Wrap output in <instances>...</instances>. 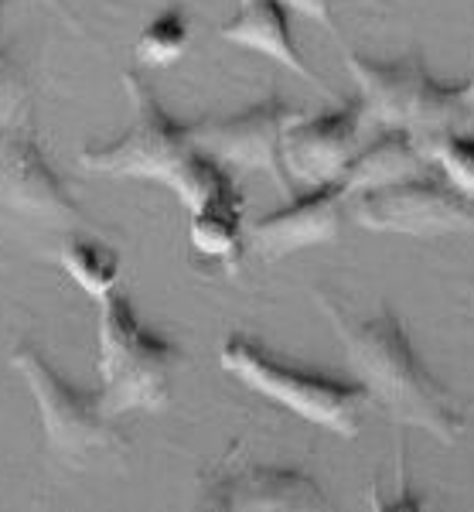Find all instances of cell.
Returning a JSON list of instances; mask_svg holds the SVG:
<instances>
[{
    "label": "cell",
    "instance_id": "6da1fadb",
    "mask_svg": "<svg viewBox=\"0 0 474 512\" xmlns=\"http://www.w3.org/2000/svg\"><path fill=\"white\" fill-rule=\"evenodd\" d=\"M318 308L342 338L348 366L382 414L399 427L427 431L440 444L461 441L468 427L461 400L423 366L403 321L393 311L382 308L379 315L362 318L324 294H318Z\"/></svg>",
    "mask_w": 474,
    "mask_h": 512
},
{
    "label": "cell",
    "instance_id": "7a4b0ae2",
    "mask_svg": "<svg viewBox=\"0 0 474 512\" xmlns=\"http://www.w3.org/2000/svg\"><path fill=\"white\" fill-rule=\"evenodd\" d=\"M185 366V352L171 338L154 332L137 315L123 291L99 301V407L106 417L133 410L157 414L171 403L174 376Z\"/></svg>",
    "mask_w": 474,
    "mask_h": 512
},
{
    "label": "cell",
    "instance_id": "3957f363",
    "mask_svg": "<svg viewBox=\"0 0 474 512\" xmlns=\"http://www.w3.org/2000/svg\"><path fill=\"white\" fill-rule=\"evenodd\" d=\"M219 366L256 396L277 403L321 431L345 437V441L359 437L362 414L372 403L359 379L348 383V379L321 373V369L280 359L243 332L229 335L219 345Z\"/></svg>",
    "mask_w": 474,
    "mask_h": 512
},
{
    "label": "cell",
    "instance_id": "277c9868",
    "mask_svg": "<svg viewBox=\"0 0 474 512\" xmlns=\"http://www.w3.org/2000/svg\"><path fill=\"white\" fill-rule=\"evenodd\" d=\"M345 65L359 86V99L369 123L410 130L427 147V154L437 137L471 123L461 93H457V82L447 86L437 76H430L417 52L386 62L345 48Z\"/></svg>",
    "mask_w": 474,
    "mask_h": 512
},
{
    "label": "cell",
    "instance_id": "5b68a950",
    "mask_svg": "<svg viewBox=\"0 0 474 512\" xmlns=\"http://www.w3.org/2000/svg\"><path fill=\"white\" fill-rule=\"evenodd\" d=\"M123 86L133 103V120L116 140L86 144L79 151V164L96 175L110 178H140L168 185L174 195L185 185L198 147L191 144L188 123H178L161 99L137 72H123Z\"/></svg>",
    "mask_w": 474,
    "mask_h": 512
},
{
    "label": "cell",
    "instance_id": "8992f818",
    "mask_svg": "<svg viewBox=\"0 0 474 512\" xmlns=\"http://www.w3.org/2000/svg\"><path fill=\"white\" fill-rule=\"evenodd\" d=\"M11 366L35 400L52 454L69 465H89L93 458H127L130 441L110 424L113 417L103 414L96 390L72 386L31 342L14 345Z\"/></svg>",
    "mask_w": 474,
    "mask_h": 512
},
{
    "label": "cell",
    "instance_id": "52a82bcc",
    "mask_svg": "<svg viewBox=\"0 0 474 512\" xmlns=\"http://www.w3.org/2000/svg\"><path fill=\"white\" fill-rule=\"evenodd\" d=\"M348 212L372 233L413 239L474 233V202L457 192L434 164L423 168L420 175L396 181V185L348 198Z\"/></svg>",
    "mask_w": 474,
    "mask_h": 512
},
{
    "label": "cell",
    "instance_id": "ba28073f",
    "mask_svg": "<svg viewBox=\"0 0 474 512\" xmlns=\"http://www.w3.org/2000/svg\"><path fill=\"white\" fill-rule=\"evenodd\" d=\"M297 117H304V110H297L280 93H270L243 113L188 123V134L198 151L212 154L226 168L266 171L290 198L294 192H290V175L284 168V134Z\"/></svg>",
    "mask_w": 474,
    "mask_h": 512
},
{
    "label": "cell",
    "instance_id": "9c48e42d",
    "mask_svg": "<svg viewBox=\"0 0 474 512\" xmlns=\"http://www.w3.org/2000/svg\"><path fill=\"white\" fill-rule=\"evenodd\" d=\"M202 509L249 512V509H290V512H321L331 509L321 485L301 468H277L243 458L232 448L219 465L198 478V499Z\"/></svg>",
    "mask_w": 474,
    "mask_h": 512
},
{
    "label": "cell",
    "instance_id": "30bf717a",
    "mask_svg": "<svg viewBox=\"0 0 474 512\" xmlns=\"http://www.w3.org/2000/svg\"><path fill=\"white\" fill-rule=\"evenodd\" d=\"M348 212L345 181H324L304 195H290L280 209L266 212L246 226V246L260 260L273 263L297 250L335 243L342 233V219Z\"/></svg>",
    "mask_w": 474,
    "mask_h": 512
},
{
    "label": "cell",
    "instance_id": "8fae6325",
    "mask_svg": "<svg viewBox=\"0 0 474 512\" xmlns=\"http://www.w3.org/2000/svg\"><path fill=\"white\" fill-rule=\"evenodd\" d=\"M0 202L24 219L82 222V205L28 130H0Z\"/></svg>",
    "mask_w": 474,
    "mask_h": 512
},
{
    "label": "cell",
    "instance_id": "7c38bea8",
    "mask_svg": "<svg viewBox=\"0 0 474 512\" xmlns=\"http://www.w3.org/2000/svg\"><path fill=\"white\" fill-rule=\"evenodd\" d=\"M365 106L359 96L345 99L342 106L318 117H297L284 134V168L290 178L304 185L338 181L362 147Z\"/></svg>",
    "mask_w": 474,
    "mask_h": 512
},
{
    "label": "cell",
    "instance_id": "4fadbf2b",
    "mask_svg": "<svg viewBox=\"0 0 474 512\" xmlns=\"http://www.w3.org/2000/svg\"><path fill=\"white\" fill-rule=\"evenodd\" d=\"M222 41L239 45L246 52L266 55L277 65H284L294 76H301L304 82H311L314 89L331 96V89L324 86L318 72L304 62L301 48H297L294 28H290V7L284 0H239V11L232 14L226 24H219L215 31Z\"/></svg>",
    "mask_w": 474,
    "mask_h": 512
},
{
    "label": "cell",
    "instance_id": "5bb4252c",
    "mask_svg": "<svg viewBox=\"0 0 474 512\" xmlns=\"http://www.w3.org/2000/svg\"><path fill=\"white\" fill-rule=\"evenodd\" d=\"M430 154L410 130H396L386 127L379 137H372L369 144L359 147V154L352 158V164L345 168V188L348 198L362 195V192H376V188L396 185L403 178L420 175L423 168H430Z\"/></svg>",
    "mask_w": 474,
    "mask_h": 512
},
{
    "label": "cell",
    "instance_id": "9a60e30c",
    "mask_svg": "<svg viewBox=\"0 0 474 512\" xmlns=\"http://www.w3.org/2000/svg\"><path fill=\"white\" fill-rule=\"evenodd\" d=\"M191 246L215 260H236L246 246V198L236 181L191 209Z\"/></svg>",
    "mask_w": 474,
    "mask_h": 512
},
{
    "label": "cell",
    "instance_id": "2e32d148",
    "mask_svg": "<svg viewBox=\"0 0 474 512\" xmlns=\"http://www.w3.org/2000/svg\"><path fill=\"white\" fill-rule=\"evenodd\" d=\"M55 260L82 287V294H89L96 304L103 297H110L116 291V284H120V253L110 250L106 243H96V239L86 236L62 239L55 250Z\"/></svg>",
    "mask_w": 474,
    "mask_h": 512
},
{
    "label": "cell",
    "instance_id": "e0dca14e",
    "mask_svg": "<svg viewBox=\"0 0 474 512\" xmlns=\"http://www.w3.org/2000/svg\"><path fill=\"white\" fill-rule=\"evenodd\" d=\"M191 45V18L185 7H164L151 21L140 28L137 41H133V55L144 65H171L188 52Z\"/></svg>",
    "mask_w": 474,
    "mask_h": 512
},
{
    "label": "cell",
    "instance_id": "ac0fdd59",
    "mask_svg": "<svg viewBox=\"0 0 474 512\" xmlns=\"http://www.w3.org/2000/svg\"><path fill=\"white\" fill-rule=\"evenodd\" d=\"M430 161L461 195L474 202V134L451 130L430 144Z\"/></svg>",
    "mask_w": 474,
    "mask_h": 512
},
{
    "label": "cell",
    "instance_id": "d6986e66",
    "mask_svg": "<svg viewBox=\"0 0 474 512\" xmlns=\"http://www.w3.org/2000/svg\"><path fill=\"white\" fill-rule=\"evenodd\" d=\"M24 99H28V82L21 76L18 59L4 45L0 48V127H11L21 117Z\"/></svg>",
    "mask_w": 474,
    "mask_h": 512
},
{
    "label": "cell",
    "instance_id": "ffe728a7",
    "mask_svg": "<svg viewBox=\"0 0 474 512\" xmlns=\"http://www.w3.org/2000/svg\"><path fill=\"white\" fill-rule=\"evenodd\" d=\"M290 11L304 14V18L318 21L321 28H328L331 35H338V24H335V0H284Z\"/></svg>",
    "mask_w": 474,
    "mask_h": 512
},
{
    "label": "cell",
    "instance_id": "44dd1931",
    "mask_svg": "<svg viewBox=\"0 0 474 512\" xmlns=\"http://www.w3.org/2000/svg\"><path fill=\"white\" fill-rule=\"evenodd\" d=\"M35 4H41V7H48V11H55L58 18H62L65 24H69L72 31H79V35H86V28L79 24V18H76V11H72L65 0H35Z\"/></svg>",
    "mask_w": 474,
    "mask_h": 512
},
{
    "label": "cell",
    "instance_id": "7402d4cb",
    "mask_svg": "<svg viewBox=\"0 0 474 512\" xmlns=\"http://www.w3.org/2000/svg\"><path fill=\"white\" fill-rule=\"evenodd\" d=\"M457 93H461V103H464V110H468V117L474 120V65L468 76L457 82Z\"/></svg>",
    "mask_w": 474,
    "mask_h": 512
},
{
    "label": "cell",
    "instance_id": "603a6c76",
    "mask_svg": "<svg viewBox=\"0 0 474 512\" xmlns=\"http://www.w3.org/2000/svg\"><path fill=\"white\" fill-rule=\"evenodd\" d=\"M0 48H4V0H0Z\"/></svg>",
    "mask_w": 474,
    "mask_h": 512
}]
</instances>
